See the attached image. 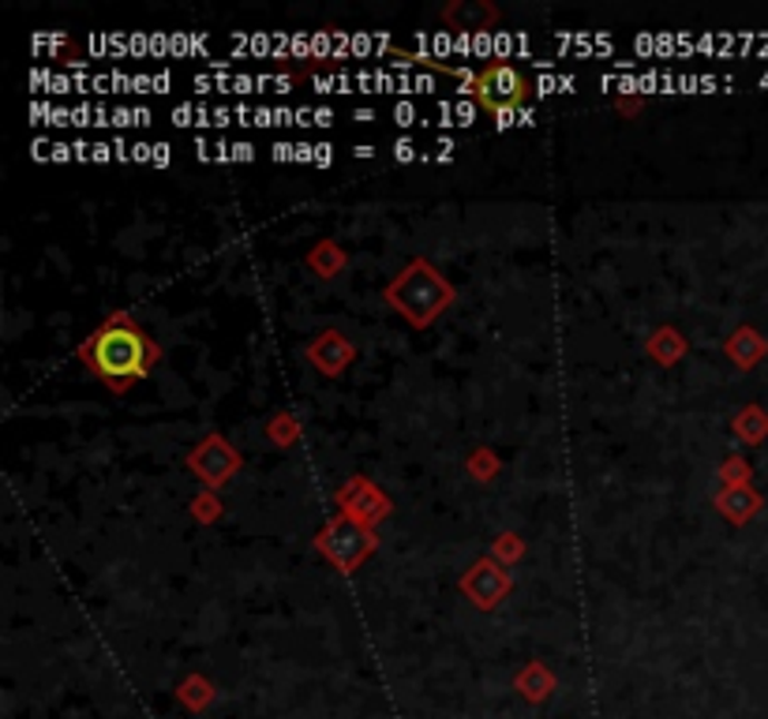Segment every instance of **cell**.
<instances>
[{
    "label": "cell",
    "instance_id": "1",
    "mask_svg": "<svg viewBox=\"0 0 768 719\" xmlns=\"http://www.w3.org/2000/svg\"><path fill=\"white\" fill-rule=\"evenodd\" d=\"M83 360L90 372L106 378L112 390H125L150 372L154 345L131 315H112L90 334V342L83 345Z\"/></svg>",
    "mask_w": 768,
    "mask_h": 719
},
{
    "label": "cell",
    "instance_id": "2",
    "mask_svg": "<svg viewBox=\"0 0 768 719\" xmlns=\"http://www.w3.org/2000/svg\"><path fill=\"white\" fill-rule=\"evenodd\" d=\"M473 95L488 112H499V117H503V112L518 109L521 101L529 98V79H525V71H518L510 65H488L476 76Z\"/></svg>",
    "mask_w": 768,
    "mask_h": 719
}]
</instances>
